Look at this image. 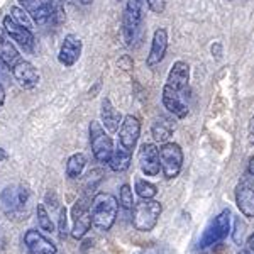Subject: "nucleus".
<instances>
[{"label": "nucleus", "mask_w": 254, "mask_h": 254, "mask_svg": "<svg viewBox=\"0 0 254 254\" xmlns=\"http://www.w3.org/2000/svg\"><path fill=\"white\" fill-rule=\"evenodd\" d=\"M119 214V202L112 193L98 191V193L90 200V215H92V224L98 231L107 232L116 224Z\"/></svg>", "instance_id": "obj_2"}, {"label": "nucleus", "mask_w": 254, "mask_h": 254, "mask_svg": "<svg viewBox=\"0 0 254 254\" xmlns=\"http://www.w3.org/2000/svg\"><path fill=\"white\" fill-rule=\"evenodd\" d=\"M237 254H248V253H246V251H244V249H241V251H239V253H237Z\"/></svg>", "instance_id": "obj_40"}, {"label": "nucleus", "mask_w": 254, "mask_h": 254, "mask_svg": "<svg viewBox=\"0 0 254 254\" xmlns=\"http://www.w3.org/2000/svg\"><path fill=\"white\" fill-rule=\"evenodd\" d=\"M93 0H80V3H83V5H88V3H92Z\"/></svg>", "instance_id": "obj_38"}, {"label": "nucleus", "mask_w": 254, "mask_h": 254, "mask_svg": "<svg viewBox=\"0 0 254 254\" xmlns=\"http://www.w3.org/2000/svg\"><path fill=\"white\" fill-rule=\"evenodd\" d=\"M3 104H5V90H3L2 83H0V107H3Z\"/></svg>", "instance_id": "obj_35"}, {"label": "nucleus", "mask_w": 254, "mask_h": 254, "mask_svg": "<svg viewBox=\"0 0 254 254\" xmlns=\"http://www.w3.org/2000/svg\"><path fill=\"white\" fill-rule=\"evenodd\" d=\"M22 60L19 55V51L15 49V46L12 44L10 38L3 32H0V63L5 68H12Z\"/></svg>", "instance_id": "obj_20"}, {"label": "nucleus", "mask_w": 254, "mask_h": 254, "mask_svg": "<svg viewBox=\"0 0 254 254\" xmlns=\"http://www.w3.org/2000/svg\"><path fill=\"white\" fill-rule=\"evenodd\" d=\"M139 136H141V122L134 116H126L122 119V124L119 127V144L126 149L134 151L137 146Z\"/></svg>", "instance_id": "obj_14"}, {"label": "nucleus", "mask_w": 254, "mask_h": 254, "mask_svg": "<svg viewBox=\"0 0 254 254\" xmlns=\"http://www.w3.org/2000/svg\"><path fill=\"white\" fill-rule=\"evenodd\" d=\"M81 51H83V43H81V39L76 34H68V36H64L63 43H61L58 61L63 66L69 68L80 60Z\"/></svg>", "instance_id": "obj_15"}, {"label": "nucleus", "mask_w": 254, "mask_h": 254, "mask_svg": "<svg viewBox=\"0 0 254 254\" xmlns=\"http://www.w3.org/2000/svg\"><path fill=\"white\" fill-rule=\"evenodd\" d=\"M134 190L139 195V198H154L158 195V187L153 182L146 178H136L134 182Z\"/></svg>", "instance_id": "obj_24"}, {"label": "nucleus", "mask_w": 254, "mask_h": 254, "mask_svg": "<svg viewBox=\"0 0 254 254\" xmlns=\"http://www.w3.org/2000/svg\"><path fill=\"white\" fill-rule=\"evenodd\" d=\"M147 5H149V9L153 12H156V14H161L163 10H165V0H146Z\"/></svg>", "instance_id": "obj_31"}, {"label": "nucleus", "mask_w": 254, "mask_h": 254, "mask_svg": "<svg viewBox=\"0 0 254 254\" xmlns=\"http://www.w3.org/2000/svg\"><path fill=\"white\" fill-rule=\"evenodd\" d=\"M173 130H175V126L171 124L170 119H158L156 122L153 124L151 127V136L156 142H161V144H165V142H170V137L173 136Z\"/></svg>", "instance_id": "obj_22"}, {"label": "nucleus", "mask_w": 254, "mask_h": 254, "mask_svg": "<svg viewBox=\"0 0 254 254\" xmlns=\"http://www.w3.org/2000/svg\"><path fill=\"white\" fill-rule=\"evenodd\" d=\"M88 134H90V146H92V153L93 158L98 163L109 165V159L114 153V142L112 137L105 132L104 126L97 121H92L88 126Z\"/></svg>", "instance_id": "obj_6"}, {"label": "nucleus", "mask_w": 254, "mask_h": 254, "mask_svg": "<svg viewBox=\"0 0 254 254\" xmlns=\"http://www.w3.org/2000/svg\"><path fill=\"white\" fill-rule=\"evenodd\" d=\"M210 51H212V55H214L217 60L222 58V44H220V43H214V44H212Z\"/></svg>", "instance_id": "obj_33"}, {"label": "nucleus", "mask_w": 254, "mask_h": 254, "mask_svg": "<svg viewBox=\"0 0 254 254\" xmlns=\"http://www.w3.org/2000/svg\"><path fill=\"white\" fill-rule=\"evenodd\" d=\"M24 10L38 24H48L56 19L55 0H17Z\"/></svg>", "instance_id": "obj_10"}, {"label": "nucleus", "mask_w": 254, "mask_h": 254, "mask_svg": "<svg viewBox=\"0 0 254 254\" xmlns=\"http://www.w3.org/2000/svg\"><path fill=\"white\" fill-rule=\"evenodd\" d=\"M119 203H121V207L126 208V210H132V207L136 205L132 188H130V185H127V183H124V185L121 187V190H119Z\"/></svg>", "instance_id": "obj_26"}, {"label": "nucleus", "mask_w": 254, "mask_h": 254, "mask_svg": "<svg viewBox=\"0 0 254 254\" xmlns=\"http://www.w3.org/2000/svg\"><path fill=\"white\" fill-rule=\"evenodd\" d=\"M71 220H73V229L71 236L75 239H83L87 236V232L92 227V215H90V203L87 198L76 200V203L71 208Z\"/></svg>", "instance_id": "obj_9"}, {"label": "nucleus", "mask_w": 254, "mask_h": 254, "mask_svg": "<svg viewBox=\"0 0 254 254\" xmlns=\"http://www.w3.org/2000/svg\"><path fill=\"white\" fill-rule=\"evenodd\" d=\"M130 212H132L130 222L134 229L141 232H149L158 225L159 217L163 214V207L154 198H141Z\"/></svg>", "instance_id": "obj_3"}, {"label": "nucleus", "mask_w": 254, "mask_h": 254, "mask_svg": "<svg viewBox=\"0 0 254 254\" xmlns=\"http://www.w3.org/2000/svg\"><path fill=\"white\" fill-rule=\"evenodd\" d=\"M85 166H87V156H85L83 153L71 154L66 161V176L71 180L80 178L85 170Z\"/></svg>", "instance_id": "obj_23"}, {"label": "nucleus", "mask_w": 254, "mask_h": 254, "mask_svg": "<svg viewBox=\"0 0 254 254\" xmlns=\"http://www.w3.org/2000/svg\"><path fill=\"white\" fill-rule=\"evenodd\" d=\"M227 2H232V0H227Z\"/></svg>", "instance_id": "obj_41"}, {"label": "nucleus", "mask_w": 254, "mask_h": 254, "mask_svg": "<svg viewBox=\"0 0 254 254\" xmlns=\"http://www.w3.org/2000/svg\"><path fill=\"white\" fill-rule=\"evenodd\" d=\"M31 193L26 187L19 185V187H7L5 190L0 195V200H2V205L7 212H12V214H17V212L24 210V207L29 203Z\"/></svg>", "instance_id": "obj_11"}, {"label": "nucleus", "mask_w": 254, "mask_h": 254, "mask_svg": "<svg viewBox=\"0 0 254 254\" xmlns=\"http://www.w3.org/2000/svg\"><path fill=\"white\" fill-rule=\"evenodd\" d=\"M36 217H38V225H39L41 231L55 232V224H53V220H51V217H49L44 203H38V207H36Z\"/></svg>", "instance_id": "obj_25"}, {"label": "nucleus", "mask_w": 254, "mask_h": 254, "mask_svg": "<svg viewBox=\"0 0 254 254\" xmlns=\"http://www.w3.org/2000/svg\"><path fill=\"white\" fill-rule=\"evenodd\" d=\"M142 19H144V0H129L122 15V39L126 46L134 43Z\"/></svg>", "instance_id": "obj_5"}, {"label": "nucleus", "mask_w": 254, "mask_h": 254, "mask_svg": "<svg viewBox=\"0 0 254 254\" xmlns=\"http://www.w3.org/2000/svg\"><path fill=\"white\" fill-rule=\"evenodd\" d=\"M66 2H69V3H80V0H66Z\"/></svg>", "instance_id": "obj_39"}, {"label": "nucleus", "mask_w": 254, "mask_h": 254, "mask_svg": "<svg viewBox=\"0 0 254 254\" xmlns=\"http://www.w3.org/2000/svg\"><path fill=\"white\" fill-rule=\"evenodd\" d=\"M190 81V64L187 61H176L168 73V80L163 87V105L176 119H185L188 116L187 90Z\"/></svg>", "instance_id": "obj_1"}, {"label": "nucleus", "mask_w": 254, "mask_h": 254, "mask_svg": "<svg viewBox=\"0 0 254 254\" xmlns=\"http://www.w3.org/2000/svg\"><path fill=\"white\" fill-rule=\"evenodd\" d=\"M100 116H102V124H104V127L109 132H117L119 127L122 124V119H124L121 116V112L112 105L109 97H104V100H102Z\"/></svg>", "instance_id": "obj_19"}, {"label": "nucleus", "mask_w": 254, "mask_h": 254, "mask_svg": "<svg viewBox=\"0 0 254 254\" xmlns=\"http://www.w3.org/2000/svg\"><path fill=\"white\" fill-rule=\"evenodd\" d=\"M9 15L17 24H20V26L27 27V29H32V20H31L32 17L22 9V7H10V14Z\"/></svg>", "instance_id": "obj_27"}, {"label": "nucleus", "mask_w": 254, "mask_h": 254, "mask_svg": "<svg viewBox=\"0 0 254 254\" xmlns=\"http://www.w3.org/2000/svg\"><path fill=\"white\" fill-rule=\"evenodd\" d=\"M139 168L146 176H158L161 170V161H159V149L153 142H144L139 147L137 153Z\"/></svg>", "instance_id": "obj_12"}, {"label": "nucleus", "mask_w": 254, "mask_h": 254, "mask_svg": "<svg viewBox=\"0 0 254 254\" xmlns=\"http://www.w3.org/2000/svg\"><path fill=\"white\" fill-rule=\"evenodd\" d=\"M117 64H119V68L126 69V71H129V69L134 68V61H132V58H130L129 55H122L121 58H119Z\"/></svg>", "instance_id": "obj_30"}, {"label": "nucleus", "mask_w": 254, "mask_h": 254, "mask_svg": "<svg viewBox=\"0 0 254 254\" xmlns=\"http://www.w3.org/2000/svg\"><path fill=\"white\" fill-rule=\"evenodd\" d=\"M119 2H121V0H119Z\"/></svg>", "instance_id": "obj_42"}, {"label": "nucleus", "mask_w": 254, "mask_h": 254, "mask_svg": "<svg viewBox=\"0 0 254 254\" xmlns=\"http://www.w3.org/2000/svg\"><path fill=\"white\" fill-rule=\"evenodd\" d=\"M3 31H5V34L9 36L14 43H17L19 46L24 48L26 51H32V49H34V34H32V31L17 24L10 15L3 17Z\"/></svg>", "instance_id": "obj_13"}, {"label": "nucleus", "mask_w": 254, "mask_h": 254, "mask_svg": "<svg viewBox=\"0 0 254 254\" xmlns=\"http://www.w3.org/2000/svg\"><path fill=\"white\" fill-rule=\"evenodd\" d=\"M58 234L60 239H66L68 234V210L66 207H61L60 208V217H58Z\"/></svg>", "instance_id": "obj_28"}, {"label": "nucleus", "mask_w": 254, "mask_h": 254, "mask_svg": "<svg viewBox=\"0 0 254 254\" xmlns=\"http://www.w3.org/2000/svg\"><path fill=\"white\" fill-rule=\"evenodd\" d=\"M244 232H246V224L241 220V217H236V220H234V241L239 246H241V243H243Z\"/></svg>", "instance_id": "obj_29"}, {"label": "nucleus", "mask_w": 254, "mask_h": 254, "mask_svg": "<svg viewBox=\"0 0 254 254\" xmlns=\"http://www.w3.org/2000/svg\"><path fill=\"white\" fill-rule=\"evenodd\" d=\"M7 158H9V154H7V151H5V149H2V147H0V163H2V161H5Z\"/></svg>", "instance_id": "obj_37"}, {"label": "nucleus", "mask_w": 254, "mask_h": 254, "mask_svg": "<svg viewBox=\"0 0 254 254\" xmlns=\"http://www.w3.org/2000/svg\"><path fill=\"white\" fill-rule=\"evenodd\" d=\"M130 161H132V151L126 149L122 144H117V147H114V153L109 159V166L112 171H126L127 168L130 166Z\"/></svg>", "instance_id": "obj_21"}, {"label": "nucleus", "mask_w": 254, "mask_h": 254, "mask_svg": "<svg viewBox=\"0 0 254 254\" xmlns=\"http://www.w3.org/2000/svg\"><path fill=\"white\" fill-rule=\"evenodd\" d=\"M236 203L244 217L254 219V176L246 175L236 187Z\"/></svg>", "instance_id": "obj_8"}, {"label": "nucleus", "mask_w": 254, "mask_h": 254, "mask_svg": "<svg viewBox=\"0 0 254 254\" xmlns=\"http://www.w3.org/2000/svg\"><path fill=\"white\" fill-rule=\"evenodd\" d=\"M10 73L12 76L15 78V81L20 85L22 88L26 90H32L38 87L39 83V73L38 69H36L29 61L26 60H20L15 66L10 68Z\"/></svg>", "instance_id": "obj_16"}, {"label": "nucleus", "mask_w": 254, "mask_h": 254, "mask_svg": "<svg viewBox=\"0 0 254 254\" xmlns=\"http://www.w3.org/2000/svg\"><path fill=\"white\" fill-rule=\"evenodd\" d=\"M248 139H249V144L254 146V116L251 117L249 126H248Z\"/></svg>", "instance_id": "obj_32"}, {"label": "nucleus", "mask_w": 254, "mask_h": 254, "mask_svg": "<svg viewBox=\"0 0 254 254\" xmlns=\"http://www.w3.org/2000/svg\"><path fill=\"white\" fill-rule=\"evenodd\" d=\"M229 232H231V210L224 208L220 214H217L205 225V229H203L202 236L198 239V248L207 249L210 246L219 244L220 241H224L229 236Z\"/></svg>", "instance_id": "obj_4"}, {"label": "nucleus", "mask_w": 254, "mask_h": 254, "mask_svg": "<svg viewBox=\"0 0 254 254\" xmlns=\"http://www.w3.org/2000/svg\"><path fill=\"white\" fill-rule=\"evenodd\" d=\"M24 244L31 254H58L56 244H53L46 236L34 229L24 234Z\"/></svg>", "instance_id": "obj_17"}, {"label": "nucleus", "mask_w": 254, "mask_h": 254, "mask_svg": "<svg viewBox=\"0 0 254 254\" xmlns=\"http://www.w3.org/2000/svg\"><path fill=\"white\" fill-rule=\"evenodd\" d=\"M168 49V31L165 27H158L153 34V41H151V49L149 55L146 58V64L149 68L156 66L163 61Z\"/></svg>", "instance_id": "obj_18"}, {"label": "nucleus", "mask_w": 254, "mask_h": 254, "mask_svg": "<svg viewBox=\"0 0 254 254\" xmlns=\"http://www.w3.org/2000/svg\"><path fill=\"white\" fill-rule=\"evenodd\" d=\"M244 251L248 254H254V234H251L246 241V246H244Z\"/></svg>", "instance_id": "obj_34"}, {"label": "nucleus", "mask_w": 254, "mask_h": 254, "mask_svg": "<svg viewBox=\"0 0 254 254\" xmlns=\"http://www.w3.org/2000/svg\"><path fill=\"white\" fill-rule=\"evenodd\" d=\"M183 149L176 142H165L159 147V161H161V171L165 175V178L173 180L180 175L183 168Z\"/></svg>", "instance_id": "obj_7"}, {"label": "nucleus", "mask_w": 254, "mask_h": 254, "mask_svg": "<svg viewBox=\"0 0 254 254\" xmlns=\"http://www.w3.org/2000/svg\"><path fill=\"white\" fill-rule=\"evenodd\" d=\"M248 173L254 176V156L249 159V163H248Z\"/></svg>", "instance_id": "obj_36"}]
</instances>
